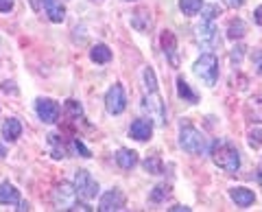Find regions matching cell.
Returning <instances> with one entry per match:
<instances>
[{
    "mask_svg": "<svg viewBox=\"0 0 262 212\" xmlns=\"http://www.w3.org/2000/svg\"><path fill=\"white\" fill-rule=\"evenodd\" d=\"M53 201H55V206L59 208V210H72L79 203V195L75 190V184H68V182H63L59 186H55V190H53Z\"/></svg>",
    "mask_w": 262,
    "mask_h": 212,
    "instance_id": "277c9868",
    "label": "cell"
},
{
    "mask_svg": "<svg viewBox=\"0 0 262 212\" xmlns=\"http://www.w3.org/2000/svg\"><path fill=\"white\" fill-rule=\"evenodd\" d=\"M151 134H153V123H151V120H144V118L134 120L131 127H129V136L134 138V140H140V142L149 140Z\"/></svg>",
    "mask_w": 262,
    "mask_h": 212,
    "instance_id": "7c38bea8",
    "label": "cell"
},
{
    "mask_svg": "<svg viewBox=\"0 0 262 212\" xmlns=\"http://www.w3.org/2000/svg\"><path fill=\"white\" fill-rule=\"evenodd\" d=\"M122 208H125V195L118 188L107 190L101 197V201H98V210L101 212H112V210H122Z\"/></svg>",
    "mask_w": 262,
    "mask_h": 212,
    "instance_id": "30bf717a",
    "label": "cell"
},
{
    "mask_svg": "<svg viewBox=\"0 0 262 212\" xmlns=\"http://www.w3.org/2000/svg\"><path fill=\"white\" fill-rule=\"evenodd\" d=\"M105 108H107L110 114H122L127 108V96H125V90H122V86H112L107 90V94H105Z\"/></svg>",
    "mask_w": 262,
    "mask_h": 212,
    "instance_id": "52a82bcc",
    "label": "cell"
},
{
    "mask_svg": "<svg viewBox=\"0 0 262 212\" xmlns=\"http://www.w3.org/2000/svg\"><path fill=\"white\" fill-rule=\"evenodd\" d=\"M5 156H7V151H5V146L0 144V158H5Z\"/></svg>",
    "mask_w": 262,
    "mask_h": 212,
    "instance_id": "f35d334b",
    "label": "cell"
},
{
    "mask_svg": "<svg viewBox=\"0 0 262 212\" xmlns=\"http://www.w3.org/2000/svg\"><path fill=\"white\" fill-rule=\"evenodd\" d=\"M160 44H162V51L166 55V59L170 61V66L177 68L179 66V53H177V37H175L173 31H162Z\"/></svg>",
    "mask_w": 262,
    "mask_h": 212,
    "instance_id": "9c48e42d",
    "label": "cell"
},
{
    "mask_svg": "<svg viewBox=\"0 0 262 212\" xmlns=\"http://www.w3.org/2000/svg\"><path fill=\"white\" fill-rule=\"evenodd\" d=\"M144 83H146V90H149V92H155V90H158V79H155L153 68L144 70Z\"/></svg>",
    "mask_w": 262,
    "mask_h": 212,
    "instance_id": "4316f807",
    "label": "cell"
},
{
    "mask_svg": "<svg viewBox=\"0 0 262 212\" xmlns=\"http://www.w3.org/2000/svg\"><path fill=\"white\" fill-rule=\"evenodd\" d=\"M253 22H256L258 27H262V5L256 9V13H253Z\"/></svg>",
    "mask_w": 262,
    "mask_h": 212,
    "instance_id": "d590c367",
    "label": "cell"
},
{
    "mask_svg": "<svg viewBox=\"0 0 262 212\" xmlns=\"http://www.w3.org/2000/svg\"><path fill=\"white\" fill-rule=\"evenodd\" d=\"M194 31H196V39H199V44L208 46V48L221 46V37H219L216 27H214V20H201V24Z\"/></svg>",
    "mask_w": 262,
    "mask_h": 212,
    "instance_id": "8992f818",
    "label": "cell"
},
{
    "mask_svg": "<svg viewBox=\"0 0 262 212\" xmlns=\"http://www.w3.org/2000/svg\"><path fill=\"white\" fill-rule=\"evenodd\" d=\"M247 118L253 120V123H262V96H256L247 103Z\"/></svg>",
    "mask_w": 262,
    "mask_h": 212,
    "instance_id": "d6986e66",
    "label": "cell"
},
{
    "mask_svg": "<svg viewBox=\"0 0 262 212\" xmlns=\"http://www.w3.org/2000/svg\"><path fill=\"white\" fill-rule=\"evenodd\" d=\"M258 182H260V186H262V171H260V173H258Z\"/></svg>",
    "mask_w": 262,
    "mask_h": 212,
    "instance_id": "ab89813d",
    "label": "cell"
},
{
    "mask_svg": "<svg viewBox=\"0 0 262 212\" xmlns=\"http://www.w3.org/2000/svg\"><path fill=\"white\" fill-rule=\"evenodd\" d=\"M243 51H245L243 46H236L234 51H232V55H229V57H232V63H236V66H238L241 59H243Z\"/></svg>",
    "mask_w": 262,
    "mask_h": 212,
    "instance_id": "1f68e13d",
    "label": "cell"
},
{
    "mask_svg": "<svg viewBox=\"0 0 262 212\" xmlns=\"http://www.w3.org/2000/svg\"><path fill=\"white\" fill-rule=\"evenodd\" d=\"M142 108L149 112L151 120H155L158 125H166V108H164V101L155 92H149V96L142 101Z\"/></svg>",
    "mask_w": 262,
    "mask_h": 212,
    "instance_id": "ba28073f",
    "label": "cell"
},
{
    "mask_svg": "<svg viewBox=\"0 0 262 212\" xmlns=\"http://www.w3.org/2000/svg\"><path fill=\"white\" fill-rule=\"evenodd\" d=\"M18 210H29V203L27 201H20V208Z\"/></svg>",
    "mask_w": 262,
    "mask_h": 212,
    "instance_id": "74e56055",
    "label": "cell"
},
{
    "mask_svg": "<svg viewBox=\"0 0 262 212\" xmlns=\"http://www.w3.org/2000/svg\"><path fill=\"white\" fill-rule=\"evenodd\" d=\"M223 3L229 7V9H238V7H243L245 0H223Z\"/></svg>",
    "mask_w": 262,
    "mask_h": 212,
    "instance_id": "e575fe53",
    "label": "cell"
},
{
    "mask_svg": "<svg viewBox=\"0 0 262 212\" xmlns=\"http://www.w3.org/2000/svg\"><path fill=\"white\" fill-rule=\"evenodd\" d=\"M75 190L79 197H83V199H94L96 195H98V184H96V179L88 173L85 168H81L75 173Z\"/></svg>",
    "mask_w": 262,
    "mask_h": 212,
    "instance_id": "5b68a950",
    "label": "cell"
},
{
    "mask_svg": "<svg viewBox=\"0 0 262 212\" xmlns=\"http://www.w3.org/2000/svg\"><path fill=\"white\" fill-rule=\"evenodd\" d=\"M44 3V9H46V15L51 18V22H63L66 18V9L59 0H42Z\"/></svg>",
    "mask_w": 262,
    "mask_h": 212,
    "instance_id": "e0dca14e",
    "label": "cell"
},
{
    "mask_svg": "<svg viewBox=\"0 0 262 212\" xmlns=\"http://www.w3.org/2000/svg\"><path fill=\"white\" fill-rule=\"evenodd\" d=\"M170 210H173V212H190V208H186V206H175V208H170Z\"/></svg>",
    "mask_w": 262,
    "mask_h": 212,
    "instance_id": "8d00e7d4",
    "label": "cell"
},
{
    "mask_svg": "<svg viewBox=\"0 0 262 212\" xmlns=\"http://www.w3.org/2000/svg\"><path fill=\"white\" fill-rule=\"evenodd\" d=\"M13 9V0H0V13H9Z\"/></svg>",
    "mask_w": 262,
    "mask_h": 212,
    "instance_id": "836d02e7",
    "label": "cell"
},
{
    "mask_svg": "<svg viewBox=\"0 0 262 212\" xmlns=\"http://www.w3.org/2000/svg\"><path fill=\"white\" fill-rule=\"evenodd\" d=\"M90 57H92V61H96V63H107L112 59V51L105 44H96L92 51H90Z\"/></svg>",
    "mask_w": 262,
    "mask_h": 212,
    "instance_id": "44dd1931",
    "label": "cell"
},
{
    "mask_svg": "<svg viewBox=\"0 0 262 212\" xmlns=\"http://www.w3.org/2000/svg\"><path fill=\"white\" fill-rule=\"evenodd\" d=\"M245 33H247V24H245L241 18H236L227 24V37L229 39H241Z\"/></svg>",
    "mask_w": 262,
    "mask_h": 212,
    "instance_id": "ffe728a7",
    "label": "cell"
},
{
    "mask_svg": "<svg viewBox=\"0 0 262 212\" xmlns=\"http://www.w3.org/2000/svg\"><path fill=\"white\" fill-rule=\"evenodd\" d=\"M249 146L251 149H260L262 146V129H251L249 132Z\"/></svg>",
    "mask_w": 262,
    "mask_h": 212,
    "instance_id": "83f0119b",
    "label": "cell"
},
{
    "mask_svg": "<svg viewBox=\"0 0 262 212\" xmlns=\"http://www.w3.org/2000/svg\"><path fill=\"white\" fill-rule=\"evenodd\" d=\"M192 72H194V75L199 77L206 86H214L216 79H219V59H216V57L212 55V53L201 55L199 59L194 61Z\"/></svg>",
    "mask_w": 262,
    "mask_h": 212,
    "instance_id": "7a4b0ae2",
    "label": "cell"
},
{
    "mask_svg": "<svg viewBox=\"0 0 262 212\" xmlns=\"http://www.w3.org/2000/svg\"><path fill=\"white\" fill-rule=\"evenodd\" d=\"M179 146L186 151V153H192V156H201L206 151V138L199 129H194L192 125H186L182 127L179 132Z\"/></svg>",
    "mask_w": 262,
    "mask_h": 212,
    "instance_id": "3957f363",
    "label": "cell"
},
{
    "mask_svg": "<svg viewBox=\"0 0 262 212\" xmlns=\"http://www.w3.org/2000/svg\"><path fill=\"white\" fill-rule=\"evenodd\" d=\"M0 203H3V206H13V203H20V190L15 188L13 184H9V182L0 184Z\"/></svg>",
    "mask_w": 262,
    "mask_h": 212,
    "instance_id": "9a60e30c",
    "label": "cell"
},
{
    "mask_svg": "<svg viewBox=\"0 0 262 212\" xmlns=\"http://www.w3.org/2000/svg\"><path fill=\"white\" fill-rule=\"evenodd\" d=\"M144 171H146V173H151V175H160L162 171H164L162 160L158 156H149V158L144 160Z\"/></svg>",
    "mask_w": 262,
    "mask_h": 212,
    "instance_id": "cb8c5ba5",
    "label": "cell"
},
{
    "mask_svg": "<svg viewBox=\"0 0 262 212\" xmlns=\"http://www.w3.org/2000/svg\"><path fill=\"white\" fill-rule=\"evenodd\" d=\"M212 160L219 168L227 171V173H236L241 166V153L236 151V146L227 140H216L212 144Z\"/></svg>",
    "mask_w": 262,
    "mask_h": 212,
    "instance_id": "6da1fadb",
    "label": "cell"
},
{
    "mask_svg": "<svg viewBox=\"0 0 262 212\" xmlns=\"http://www.w3.org/2000/svg\"><path fill=\"white\" fill-rule=\"evenodd\" d=\"M20 134H22V125H20L18 118H7L5 123H3V138H5L7 142L18 140Z\"/></svg>",
    "mask_w": 262,
    "mask_h": 212,
    "instance_id": "2e32d148",
    "label": "cell"
},
{
    "mask_svg": "<svg viewBox=\"0 0 262 212\" xmlns=\"http://www.w3.org/2000/svg\"><path fill=\"white\" fill-rule=\"evenodd\" d=\"M48 138H51V144H53V158H55V160L66 158V149L57 144V136H48Z\"/></svg>",
    "mask_w": 262,
    "mask_h": 212,
    "instance_id": "4dcf8cb0",
    "label": "cell"
},
{
    "mask_svg": "<svg viewBox=\"0 0 262 212\" xmlns=\"http://www.w3.org/2000/svg\"><path fill=\"white\" fill-rule=\"evenodd\" d=\"M177 94L182 96V99H186L188 103H196V101H199V96H196V94L192 92V90H190V86H188V83H186V81H184L182 77L177 79Z\"/></svg>",
    "mask_w": 262,
    "mask_h": 212,
    "instance_id": "7402d4cb",
    "label": "cell"
},
{
    "mask_svg": "<svg viewBox=\"0 0 262 212\" xmlns=\"http://www.w3.org/2000/svg\"><path fill=\"white\" fill-rule=\"evenodd\" d=\"M131 27L140 33H146L151 27H153V20H151V13L149 9H136L131 13Z\"/></svg>",
    "mask_w": 262,
    "mask_h": 212,
    "instance_id": "4fadbf2b",
    "label": "cell"
},
{
    "mask_svg": "<svg viewBox=\"0 0 262 212\" xmlns=\"http://www.w3.org/2000/svg\"><path fill=\"white\" fill-rule=\"evenodd\" d=\"M92 3H103V0H92Z\"/></svg>",
    "mask_w": 262,
    "mask_h": 212,
    "instance_id": "60d3db41",
    "label": "cell"
},
{
    "mask_svg": "<svg viewBox=\"0 0 262 212\" xmlns=\"http://www.w3.org/2000/svg\"><path fill=\"white\" fill-rule=\"evenodd\" d=\"M216 15H221V9L216 5H208L203 7V13H201V20H214Z\"/></svg>",
    "mask_w": 262,
    "mask_h": 212,
    "instance_id": "f1b7e54d",
    "label": "cell"
},
{
    "mask_svg": "<svg viewBox=\"0 0 262 212\" xmlns=\"http://www.w3.org/2000/svg\"><path fill=\"white\" fill-rule=\"evenodd\" d=\"M66 112H68V116L72 120H79L83 116V110H81V105L77 101H66Z\"/></svg>",
    "mask_w": 262,
    "mask_h": 212,
    "instance_id": "484cf974",
    "label": "cell"
},
{
    "mask_svg": "<svg viewBox=\"0 0 262 212\" xmlns=\"http://www.w3.org/2000/svg\"><path fill=\"white\" fill-rule=\"evenodd\" d=\"M251 66H253V70H256V75L262 77V51L260 48L251 53Z\"/></svg>",
    "mask_w": 262,
    "mask_h": 212,
    "instance_id": "f546056e",
    "label": "cell"
},
{
    "mask_svg": "<svg viewBox=\"0 0 262 212\" xmlns=\"http://www.w3.org/2000/svg\"><path fill=\"white\" fill-rule=\"evenodd\" d=\"M179 9L186 15H196L203 9V0H179Z\"/></svg>",
    "mask_w": 262,
    "mask_h": 212,
    "instance_id": "603a6c76",
    "label": "cell"
},
{
    "mask_svg": "<svg viewBox=\"0 0 262 212\" xmlns=\"http://www.w3.org/2000/svg\"><path fill=\"white\" fill-rule=\"evenodd\" d=\"M229 197H232V201L236 203V206H241V208H247V206H251L253 201H256V195H253V190H249V188H232L229 190Z\"/></svg>",
    "mask_w": 262,
    "mask_h": 212,
    "instance_id": "5bb4252c",
    "label": "cell"
},
{
    "mask_svg": "<svg viewBox=\"0 0 262 212\" xmlns=\"http://www.w3.org/2000/svg\"><path fill=\"white\" fill-rule=\"evenodd\" d=\"M59 105H57L53 99H39L37 101V116L44 123H57L59 120Z\"/></svg>",
    "mask_w": 262,
    "mask_h": 212,
    "instance_id": "8fae6325",
    "label": "cell"
},
{
    "mask_svg": "<svg viewBox=\"0 0 262 212\" xmlns=\"http://www.w3.org/2000/svg\"><path fill=\"white\" fill-rule=\"evenodd\" d=\"M116 162H118L120 168L129 171V168H134V166L138 164V153L131 151V149H120V151L116 153Z\"/></svg>",
    "mask_w": 262,
    "mask_h": 212,
    "instance_id": "ac0fdd59",
    "label": "cell"
},
{
    "mask_svg": "<svg viewBox=\"0 0 262 212\" xmlns=\"http://www.w3.org/2000/svg\"><path fill=\"white\" fill-rule=\"evenodd\" d=\"M170 195V186H166V184H160V186H155L153 188V193H151V201H155V203H160V201H164Z\"/></svg>",
    "mask_w": 262,
    "mask_h": 212,
    "instance_id": "d4e9b609",
    "label": "cell"
},
{
    "mask_svg": "<svg viewBox=\"0 0 262 212\" xmlns=\"http://www.w3.org/2000/svg\"><path fill=\"white\" fill-rule=\"evenodd\" d=\"M75 149L81 153V156H83V158H90V156H92V153H90V149H88V146L83 144V142H81L79 140V138H77V140H75Z\"/></svg>",
    "mask_w": 262,
    "mask_h": 212,
    "instance_id": "d6a6232c",
    "label": "cell"
}]
</instances>
